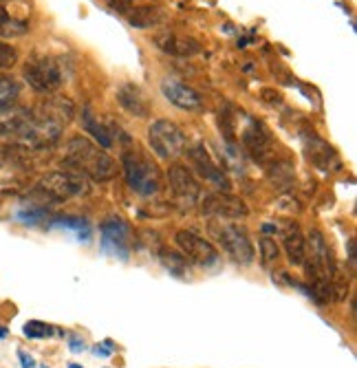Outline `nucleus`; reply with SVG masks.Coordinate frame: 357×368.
<instances>
[{
	"instance_id": "1",
	"label": "nucleus",
	"mask_w": 357,
	"mask_h": 368,
	"mask_svg": "<svg viewBox=\"0 0 357 368\" xmlns=\"http://www.w3.org/2000/svg\"><path fill=\"white\" fill-rule=\"evenodd\" d=\"M65 165L71 170H78L80 174L93 179V181L104 183L111 181L117 174V161L108 152H104L100 146H95L87 137H71L65 146Z\"/></svg>"
},
{
	"instance_id": "2",
	"label": "nucleus",
	"mask_w": 357,
	"mask_h": 368,
	"mask_svg": "<svg viewBox=\"0 0 357 368\" xmlns=\"http://www.w3.org/2000/svg\"><path fill=\"white\" fill-rule=\"evenodd\" d=\"M122 170L130 190L141 196H154L163 190L161 170L137 148L122 152Z\"/></svg>"
},
{
	"instance_id": "3",
	"label": "nucleus",
	"mask_w": 357,
	"mask_h": 368,
	"mask_svg": "<svg viewBox=\"0 0 357 368\" xmlns=\"http://www.w3.org/2000/svg\"><path fill=\"white\" fill-rule=\"evenodd\" d=\"M36 190L40 196H45L51 203H65L71 196L89 194V183H87V176L84 174L67 168V170L47 172L38 181Z\"/></svg>"
},
{
	"instance_id": "4",
	"label": "nucleus",
	"mask_w": 357,
	"mask_h": 368,
	"mask_svg": "<svg viewBox=\"0 0 357 368\" xmlns=\"http://www.w3.org/2000/svg\"><path fill=\"white\" fill-rule=\"evenodd\" d=\"M209 234L216 238L218 245H223V249L232 256L240 265H249L254 260V245H251L249 234L245 232V227H240L236 223H229V220H209Z\"/></svg>"
},
{
	"instance_id": "5",
	"label": "nucleus",
	"mask_w": 357,
	"mask_h": 368,
	"mask_svg": "<svg viewBox=\"0 0 357 368\" xmlns=\"http://www.w3.org/2000/svg\"><path fill=\"white\" fill-rule=\"evenodd\" d=\"M148 143L152 152L163 161H172L181 157L187 148V139L183 130L170 119H157L148 128Z\"/></svg>"
},
{
	"instance_id": "6",
	"label": "nucleus",
	"mask_w": 357,
	"mask_h": 368,
	"mask_svg": "<svg viewBox=\"0 0 357 368\" xmlns=\"http://www.w3.org/2000/svg\"><path fill=\"white\" fill-rule=\"evenodd\" d=\"M23 78L31 89L36 93H42V95L56 93L62 87V82H65L58 62L47 56H36L27 60V65L23 69Z\"/></svg>"
},
{
	"instance_id": "7",
	"label": "nucleus",
	"mask_w": 357,
	"mask_h": 368,
	"mask_svg": "<svg viewBox=\"0 0 357 368\" xmlns=\"http://www.w3.org/2000/svg\"><path fill=\"white\" fill-rule=\"evenodd\" d=\"M201 212L209 218L218 220H238L249 214L243 198L229 192H209L201 201Z\"/></svg>"
},
{
	"instance_id": "8",
	"label": "nucleus",
	"mask_w": 357,
	"mask_h": 368,
	"mask_svg": "<svg viewBox=\"0 0 357 368\" xmlns=\"http://www.w3.org/2000/svg\"><path fill=\"white\" fill-rule=\"evenodd\" d=\"M176 245L181 249V254L185 256V260L194 262V265H201V267H214L216 262L220 260L216 247L209 243V240L196 236L187 229H178L176 236Z\"/></svg>"
},
{
	"instance_id": "9",
	"label": "nucleus",
	"mask_w": 357,
	"mask_h": 368,
	"mask_svg": "<svg viewBox=\"0 0 357 368\" xmlns=\"http://www.w3.org/2000/svg\"><path fill=\"white\" fill-rule=\"evenodd\" d=\"M168 183H170V190L181 205L192 207L201 196V185L190 172V168H185L183 163H172L168 168Z\"/></svg>"
},
{
	"instance_id": "10",
	"label": "nucleus",
	"mask_w": 357,
	"mask_h": 368,
	"mask_svg": "<svg viewBox=\"0 0 357 368\" xmlns=\"http://www.w3.org/2000/svg\"><path fill=\"white\" fill-rule=\"evenodd\" d=\"M187 157H190V163L194 170L201 174L207 183H212L214 187H218V192H223L229 187V181H227V176L223 172V168H218V163L209 157L207 148L203 143H196L192 146V148H185Z\"/></svg>"
},
{
	"instance_id": "11",
	"label": "nucleus",
	"mask_w": 357,
	"mask_h": 368,
	"mask_svg": "<svg viewBox=\"0 0 357 368\" xmlns=\"http://www.w3.org/2000/svg\"><path fill=\"white\" fill-rule=\"evenodd\" d=\"M243 146L260 163L274 157V137L260 122H249V126L243 130Z\"/></svg>"
},
{
	"instance_id": "12",
	"label": "nucleus",
	"mask_w": 357,
	"mask_h": 368,
	"mask_svg": "<svg viewBox=\"0 0 357 368\" xmlns=\"http://www.w3.org/2000/svg\"><path fill=\"white\" fill-rule=\"evenodd\" d=\"M161 93L163 97L174 104L176 108H183V111H198L203 108V97L201 93H196L192 87H187L181 80H174V78H165L161 82Z\"/></svg>"
},
{
	"instance_id": "13",
	"label": "nucleus",
	"mask_w": 357,
	"mask_h": 368,
	"mask_svg": "<svg viewBox=\"0 0 357 368\" xmlns=\"http://www.w3.org/2000/svg\"><path fill=\"white\" fill-rule=\"evenodd\" d=\"M152 42H154L157 49H161L163 54L174 56V58H192L201 51V45H198L194 38L178 36L170 29H163V31H159V34H154Z\"/></svg>"
},
{
	"instance_id": "14",
	"label": "nucleus",
	"mask_w": 357,
	"mask_h": 368,
	"mask_svg": "<svg viewBox=\"0 0 357 368\" xmlns=\"http://www.w3.org/2000/svg\"><path fill=\"white\" fill-rule=\"evenodd\" d=\"M36 113L42 119H47L51 124L60 126V128H65V126L71 124V119L76 117V104H73L69 97L54 95V97H47L45 102H42L36 108Z\"/></svg>"
},
{
	"instance_id": "15",
	"label": "nucleus",
	"mask_w": 357,
	"mask_h": 368,
	"mask_svg": "<svg viewBox=\"0 0 357 368\" xmlns=\"http://www.w3.org/2000/svg\"><path fill=\"white\" fill-rule=\"evenodd\" d=\"M117 102L126 113L135 115V117H148L152 111L150 100L146 97V93L137 87V84H124L117 89Z\"/></svg>"
},
{
	"instance_id": "16",
	"label": "nucleus",
	"mask_w": 357,
	"mask_h": 368,
	"mask_svg": "<svg viewBox=\"0 0 357 368\" xmlns=\"http://www.w3.org/2000/svg\"><path fill=\"white\" fill-rule=\"evenodd\" d=\"M304 150H307L309 161L320 168V170H331V165L338 161L333 146H329L318 135H304Z\"/></svg>"
},
{
	"instance_id": "17",
	"label": "nucleus",
	"mask_w": 357,
	"mask_h": 368,
	"mask_svg": "<svg viewBox=\"0 0 357 368\" xmlns=\"http://www.w3.org/2000/svg\"><path fill=\"white\" fill-rule=\"evenodd\" d=\"M128 23L135 29H152V27H161L168 23V14L161 7L154 5H146V7H133L128 14Z\"/></svg>"
},
{
	"instance_id": "18",
	"label": "nucleus",
	"mask_w": 357,
	"mask_h": 368,
	"mask_svg": "<svg viewBox=\"0 0 357 368\" xmlns=\"http://www.w3.org/2000/svg\"><path fill=\"white\" fill-rule=\"evenodd\" d=\"M104 232V243L106 245H115V249L126 251L130 245V227L122 223L119 218H111L108 223H104L102 227Z\"/></svg>"
},
{
	"instance_id": "19",
	"label": "nucleus",
	"mask_w": 357,
	"mask_h": 368,
	"mask_svg": "<svg viewBox=\"0 0 357 368\" xmlns=\"http://www.w3.org/2000/svg\"><path fill=\"white\" fill-rule=\"evenodd\" d=\"M304 249H307V240H304L300 227L296 223H289L285 229V251L291 265H302Z\"/></svg>"
},
{
	"instance_id": "20",
	"label": "nucleus",
	"mask_w": 357,
	"mask_h": 368,
	"mask_svg": "<svg viewBox=\"0 0 357 368\" xmlns=\"http://www.w3.org/2000/svg\"><path fill=\"white\" fill-rule=\"evenodd\" d=\"M82 128L91 133L95 139L100 141L102 148H111L113 146V135H111V128L108 126H104L100 119H97V115L93 113L89 106L87 108H82Z\"/></svg>"
},
{
	"instance_id": "21",
	"label": "nucleus",
	"mask_w": 357,
	"mask_h": 368,
	"mask_svg": "<svg viewBox=\"0 0 357 368\" xmlns=\"http://www.w3.org/2000/svg\"><path fill=\"white\" fill-rule=\"evenodd\" d=\"M29 31V23L9 14V9L0 5V38H20Z\"/></svg>"
},
{
	"instance_id": "22",
	"label": "nucleus",
	"mask_w": 357,
	"mask_h": 368,
	"mask_svg": "<svg viewBox=\"0 0 357 368\" xmlns=\"http://www.w3.org/2000/svg\"><path fill=\"white\" fill-rule=\"evenodd\" d=\"M20 95V84L14 78L0 76V115L14 106Z\"/></svg>"
},
{
	"instance_id": "23",
	"label": "nucleus",
	"mask_w": 357,
	"mask_h": 368,
	"mask_svg": "<svg viewBox=\"0 0 357 368\" xmlns=\"http://www.w3.org/2000/svg\"><path fill=\"white\" fill-rule=\"evenodd\" d=\"M159 258H161V262H163L168 269H170L172 273H176V276H185V273H190V269H187V260H185L183 254L161 249L159 251Z\"/></svg>"
},
{
	"instance_id": "24",
	"label": "nucleus",
	"mask_w": 357,
	"mask_h": 368,
	"mask_svg": "<svg viewBox=\"0 0 357 368\" xmlns=\"http://www.w3.org/2000/svg\"><path fill=\"white\" fill-rule=\"evenodd\" d=\"M258 247H260V256L265 265H271V262H276L280 258V247L271 236H260Z\"/></svg>"
},
{
	"instance_id": "25",
	"label": "nucleus",
	"mask_w": 357,
	"mask_h": 368,
	"mask_svg": "<svg viewBox=\"0 0 357 368\" xmlns=\"http://www.w3.org/2000/svg\"><path fill=\"white\" fill-rule=\"evenodd\" d=\"M218 126H220V130H223L225 139H227L229 143H234V141H236V119H234V115L227 113V111H220V115H218Z\"/></svg>"
},
{
	"instance_id": "26",
	"label": "nucleus",
	"mask_w": 357,
	"mask_h": 368,
	"mask_svg": "<svg viewBox=\"0 0 357 368\" xmlns=\"http://www.w3.org/2000/svg\"><path fill=\"white\" fill-rule=\"evenodd\" d=\"M18 62V51L12 45H5L0 40V69H12Z\"/></svg>"
},
{
	"instance_id": "27",
	"label": "nucleus",
	"mask_w": 357,
	"mask_h": 368,
	"mask_svg": "<svg viewBox=\"0 0 357 368\" xmlns=\"http://www.w3.org/2000/svg\"><path fill=\"white\" fill-rule=\"evenodd\" d=\"M291 176H293V172H291V165L289 163H282V165L276 163L274 170H271V179H274L276 183H289Z\"/></svg>"
},
{
	"instance_id": "28",
	"label": "nucleus",
	"mask_w": 357,
	"mask_h": 368,
	"mask_svg": "<svg viewBox=\"0 0 357 368\" xmlns=\"http://www.w3.org/2000/svg\"><path fill=\"white\" fill-rule=\"evenodd\" d=\"M25 333L29 335V338H47V335L51 333V329H49V324H42V322H27Z\"/></svg>"
},
{
	"instance_id": "29",
	"label": "nucleus",
	"mask_w": 357,
	"mask_h": 368,
	"mask_svg": "<svg viewBox=\"0 0 357 368\" xmlns=\"http://www.w3.org/2000/svg\"><path fill=\"white\" fill-rule=\"evenodd\" d=\"M108 5H111L113 12L126 14V16H128V14H130V9H133V3H130V0H108Z\"/></svg>"
},
{
	"instance_id": "30",
	"label": "nucleus",
	"mask_w": 357,
	"mask_h": 368,
	"mask_svg": "<svg viewBox=\"0 0 357 368\" xmlns=\"http://www.w3.org/2000/svg\"><path fill=\"white\" fill-rule=\"evenodd\" d=\"M262 95H265V102H271V104H278V102H280V93L271 91V89L262 91Z\"/></svg>"
},
{
	"instance_id": "31",
	"label": "nucleus",
	"mask_w": 357,
	"mask_h": 368,
	"mask_svg": "<svg viewBox=\"0 0 357 368\" xmlns=\"http://www.w3.org/2000/svg\"><path fill=\"white\" fill-rule=\"evenodd\" d=\"M3 335H5V331H3V329H0V338H3Z\"/></svg>"
}]
</instances>
